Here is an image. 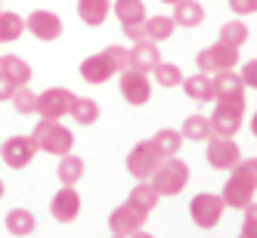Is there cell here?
I'll list each match as a JSON object with an SVG mask.
<instances>
[{"instance_id":"6da1fadb","label":"cell","mask_w":257,"mask_h":238,"mask_svg":"<svg viewBox=\"0 0 257 238\" xmlns=\"http://www.w3.org/2000/svg\"><path fill=\"white\" fill-rule=\"evenodd\" d=\"M254 195H257V158H245V161H238L235 167L229 170L220 198H223L226 207L245 210L254 201Z\"/></svg>"},{"instance_id":"7a4b0ae2","label":"cell","mask_w":257,"mask_h":238,"mask_svg":"<svg viewBox=\"0 0 257 238\" xmlns=\"http://www.w3.org/2000/svg\"><path fill=\"white\" fill-rule=\"evenodd\" d=\"M127 68V47H105L102 53H93L81 62V78L87 84H105L108 78H118Z\"/></svg>"},{"instance_id":"3957f363","label":"cell","mask_w":257,"mask_h":238,"mask_svg":"<svg viewBox=\"0 0 257 238\" xmlns=\"http://www.w3.org/2000/svg\"><path fill=\"white\" fill-rule=\"evenodd\" d=\"M31 139L38 145V152L56 155V158H62V155H68L75 149V133H71L68 127H62V121H50V118H41L34 124Z\"/></svg>"},{"instance_id":"277c9868","label":"cell","mask_w":257,"mask_h":238,"mask_svg":"<svg viewBox=\"0 0 257 238\" xmlns=\"http://www.w3.org/2000/svg\"><path fill=\"white\" fill-rule=\"evenodd\" d=\"M149 182L155 186V192L161 198H174V195H180L183 189L189 186V164L183 158H177V155L164 158L158 164V170L149 176Z\"/></svg>"},{"instance_id":"5b68a950","label":"cell","mask_w":257,"mask_h":238,"mask_svg":"<svg viewBox=\"0 0 257 238\" xmlns=\"http://www.w3.org/2000/svg\"><path fill=\"white\" fill-rule=\"evenodd\" d=\"M161 161H164V155L155 149V142L152 139H140L134 149H131V155H127V173H131L137 182L140 179H149L158 170Z\"/></svg>"},{"instance_id":"8992f818","label":"cell","mask_w":257,"mask_h":238,"mask_svg":"<svg viewBox=\"0 0 257 238\" xmlns=\"http://www.w3.org/2000/svg\"><path fill=\"white\" fill-rule=\"evenodd\" d=\"M118 90H121L124 102L146 105V102L152 99V75H149V71H140V68L127 65L121 75H118Z\"/></svg>"},{"instance_id":"52a82bcc","label":"cell","mask_w":257,"mask_h":238,"mask_svg":"<svg viewBox=\"0 0 257 238\" xmlns=\"http://www.w3.org/2000/svg\"><path fill=\"white\" fill-rule=\"evenodd\" d=\"M238 65V50L223 44V41H217L205 50H198V56H195V68L198 71H205V75H217V71H229Z\"/></svg>"},{"instance_id":"ba28073f","label":"cell","mask_w":257,"mask_h":238,"mask_svg":"<svg viewBox=\"0 0 257 238\" xmlns=\"http://www.w3.org/2000/svg\"><path fill=\"white\" fill-rule=\"evenodd\" d=\"M223 210H226L223 198L214 195V192H198L189 201V216L198 229H214L220 223V216H223Z\"/></svg>"},{"instance_id":"9c48e42d","label":"cell","mask_w":257,"mask_h":238,"mask_svg":"<svg viewBox=\"0 0 257 238\" xmlns=\"http://www.w3.org/2000/svg\"><path fill=\"white\" fill-rule=\"evenodd\" d=\"M205 158H208V164L214 170H232L238 161H242V149L235 145V139H229V136H211L208 142H205Z\"/></svg>"},{"instance_id":"30bf717a","label":"cell","mask_w":257,"mask_h":238,"mask_svg":"<svg viewBox=\"0 0 257 238\" xmlns=\"http://www.w3.org/2000/svg\"><path fill=\"white\" fill-rule=\"evenodd\" d=\"M71 102H75V93L65 87H47L44 93H38V115L50 118V121H62L71 112Z\"/></svg>"},{"instance_id":"8fae6325","label":"cell","mask_w":257,"mask_h":238,"mask_svg":"<svg viewBox=\"0 0 257 238\" xmlns=\"http://www.w3.org/2000/svg\"><path fill=\"white\" fill-rule=\"evenodd\" d=\"M34 155H38V145H34L31 133L28 136H10L7 142H0V158H4V164L13 170L28 167L34 161Z\"/></svg>"},{"instance_id":"7c38bea8","label":"cell","mask_w":257,"mask_h":238,"mask_svg":"<svg viewBox=\"0 0 257 238\" xmlns=\"http://www.w3.org/2000/svg\"><path fill=\"white\" fill-rule=\"evenodd\" d=\"M146 216H149L146 210H140L137 204H131V201H124V204H118L112 213H108V232L127 238V235H134L137 229L146 226Z\"/></svg>"},{"instance_id":"4fadbf2b","label":"cell","mask_w":257,"mask_h":238,"mask_svg":"<svg viewBox=\"0 0 257 238\" xmlns=\"http://www.w3.org/2000/svg\"><path fill=\"white\" fill-rule=\"evenodd\" d=\"M211 84H214V102H226V105H242L245 108V84L232 68L211 75Z\"/></svg>"},{"instance_id":"5bb4252c","label":"cell","mask_w":257,"mask_h":238,"mask_svg":"<svg viewBox=\"0 0 257 238\" xmlns=\"http://www.w3.org/2000/svg\"><path fill=\"white\" fill-rule=\"evenodd\" d=\"M25 31H31L38 41L50 44V41H59L62 38V19L53 10H34L25 16Z\"/></svg>"},{"instance_id":"9a60e30c","label":"cell","mask_w":257,"mask_h":238,"mask_svg":"<svg viewBox=\"0 0 257 238\" xmlns=\"http://www.w3.org/2000/svg\"><path fill=\"white\" fill-rule=\"evenodd\" d=\"M211 121V130L214 136H235L242 130V121H245V108L242 105H226V102H217L214 105V115L208 118Z\"/></svg>"},{"instance_id":"2e32d148","label":"cell","mask_w":257,"mask_h":238,"mask_svg":"<svg viewBox=\"0 0 257 238\" xmlns=\"http://www.w3.org/2000/svg\"><path fill=\"white\" fill-rule=\"evenodd\" d=\"M50 213H53L56 223H75V219L81 216V195H78V189L75 186H62L50 201Z\"/></svg>"},{"instance_id":"e0dca14e","label":"cell","mask_w":257,"mask_h":238,"mask_svg":"<svg viewBox=\"0 0 257 238\" xmlns=\"http://www.w3.org/2000/svg\"><path fill=\"white\" fill-rule=\"evenodd\" d=\"M161 62V50H158V44H152V41H134V47H127V65L131 68H140V71H149L152 75V68Z\"/></svg>"},{"instance_id":"ac0fdd59","label":"cell","mask_w":257,"mask_h":238,"mask_svg":"<svg viewBox=\"0 0 257 238\" xmlns=\"http://www.w3.org/2000/svg\"><path fill=\"white\" fill-rule=\"evenodd\" d=\"M171 19H174L177 28H198L205 22V7H201L198 0H180V4H174Z\"/></svg>"},{"instance_id":"d6986e66","label":"cell","mask_w":257,"mask_h":238,"mask_svg":"<svg viewBox=\"0 0 257 238\" xmlns=\"http://www.w3.org/2000/svg\"><path fill=\"white\" fill-rule=\"evenodd\" d=\"M180 87L195 102H214V84H211V75H205V71H195L192 78H183Z\"/></svg>"},{"instance_id":"ffe728a7","label":"cell","mask_w":257,"mask_h":238,"mask_svg":"<svg viewBox=\"0 0 257 238\" xmlns=\"http://www.w3.org/2000/svg\"><path fill=\"white\" fill-rule=\"evenodd\" d=\"M108 13H112V0H78V16L90 28H99L108 19Z\"/></svg>"},{"instance_id":"44dd1931","label":"cell","mask_w":257,"mask_h":238,"mask_svg":"<svg viewBox=\"0 0 257 238\" xmlns=\"http://www.w3.org/2000/svg\"><path fill=\"white\" fill-rule=\"evenodd\" d=\"M177 31L171 16H146L143 22V38L152 41V44H161V41H171V34Z\"/></svg>"},{"instance_id":"7402d4cb","label":"cell","mask_w":257,"mask_h":238,"mask_svg":"<svg viewBox=\"0 0 257 238\" xmlns=\"http://www.w3.org/2000/svg\"><path fill=\"white\" fill-rule=\"evenodd\" d=\"M4 226H7L10 235L25 238V235H31L34 229H38V219H34V213L25 210V207H13V210L7 213V219H4Z\"/></svg>"},{"instance_id":"603a6c76","label":"cell","mask_w":257,"mask_h":238,"mask_svg":"<svg viewBox=\"0 0 257 238\" xmlns=\"http://www.w3.org/2000/svg\"><path fill=\"white\" fill-rule=\"evenodd\" d=\"M0 71H4V75H7L16 87H28L31 78H34L31 65H28L25 59H19V56H0Z\"/></svg>"},{"instance_id":"cb8c5ba5","label":"cell","mask_w":257,"mask_h":238,"mask_svg":"<svg viewBox=\"0 0 257 238\" xmlns=\"http://www.w3.org/2000/svg\"><path fill=\"white\" fill-rule=\"evenodd\" d=\"M112 10H115L118 22H121L124 28L143 25V22H146V4H143V0H115Z\"/></svg>"},{"instance_id":"d4e9b609","label":"cell","mask_w":257,"mask_h":238,"mask_svg":"<svg viewBox=\"0 0 257 238\" xmlns=\"http://www.w3.org/2000/svg\"><path fill=\"white\" fill-rule=\"evenodd\" d=\"M127 201H131V204H137L140 210H146V213H152L155 207H158V201H161V195L155 192V186L149 179H140L137 186L131 189V195H127Z\"/></svg>"},{"instance_id":"484cf974","label":"cell","mask_w":257,"mask_h":238,"mask_svg":"<svg viewBox=\"0 0 257 238\" xmlns=\"http://www.w3.org/2000/svg\"><path fill=\"white\" fill-rule=\"evenodd\" d=\"M180 133H183V139H192V142H208V139L214 136L211 121H208L205 115H189L186 121H183Z\"/></svg>"},{"instance_id":"4316f807","label":"cell","mask_w":257,"mask_h":238,"mask_svg":"<svg viewBox=\"0 0 257 238\" xmlns=\"http://www.w3.org/2000/svg\"><path fill=\"white\" fill-rule=\"evenodd\" d=\"M84 167H87V164H84V158H78V155H62L59 158V167H56V176H59V182H62V186H75V182L84 176Z\"/></svg>"},{"instance_id":"83f0119b","label":"cell","mask_w":257,"mask_h":238,"mask_svg":"<svg viewBox=\"0 0 257 238\" xmlns=\"http://www.w3.org/2000/svg\"><path fill=\"white\" fill-rule=\"evenodd\" d=\"M25 31V19L19 13H10V10H0V44H13L19 41Z\"/></svg>"},{"instance_id":"f1b7e54d","label":"cell","mask_w":257,"mask_h":238,"mask_svg":"<svg viewBox=\"0 0 257 238\" xmlns=\"http://www.w3.org/2000/svg\"><path fill=\"white\" fill-rule=\"evenodd\" d=\"M68 115L75 118L81 127H87V124H96V118H99V105H96V99H90V96H75Z\"/></svg>"},{"instance_id":"f546056e","label":"cell","mask_w":257,"mask_h":238,"mask_svg":"<svg viewBox=\"0 0 257 238\" xmlns=\"http://www.w3.org/2000/svg\"><path fill=\"white\" fill-rule=\"evenodd\" d=\"M152 142H155V149H158L164 158H171V155H177V152L183 149V133L174 130V127H164V130H158V133L152 136Z\"/></svg>"},{"instance_id":"4dcf8cb0","label":"cell","mask_w":257,"mask_h":238,"mask_svg":"<svg viewBox=\"0 0 257 238\" xmlns=\"http://www.w3.org/2000/svg\"><path fill=\"white\" fill-rule=\"evenodd\" d=\"M217 41H223V44H229V47H235V50H242L245 44H248V25L242 22V19H232V22H226V25H220V38Z\"/></svg>"},{"instance_id":"1f68e13d","label":"cell","mask_w":257,"mask_h":238,"mask_svg":"<svg viewBox=\"0 0 257 238\" xmlns=\"http://www.w3.org/2000/svg\"><path fill=\"white\" fill-rule=\"evenodd\" d=\"M152 81L171 90V87H180V84H183V71H180V65H174V62H158V65L152 68Z\"/></svg>"},{"instance_id":"d6a6232c","label":"cell","mask_w":257,"mask_h":238,"mask_svg":"<svg viewBox=\"0 0 257 238\" xmlns=\"http://www.w3.org/2000/svg\"><path fill=\"white\" fill-rule=\"evenodd\" d=\"M13 108L19 115H38V93L28 87H16V93H13Z\"/></svg>"},{"instance_id":"836d02e7","label":"cell","mask_w":257,"mask_h":238,"mask_svg":"<svg viewBox=\"0 0 257 238\" xmlns=\"http://www.w3.org/2000/svg\"><path fill=\"white\" fill-rule=\"evenodd\" d=\"M242 238H257V201L245 207V223H242Z\"/></svg>"},{"instance_id":"e575fe53","label":"cell","mask_w":257,"mask_h":238,"mask_svg":"<svg viewBox=\"0 0 257 238\" xmlns=\"http://www.w3.org/2000/svg\"><path fill=\"white\" fill-rule=\"evenodd\" d=\"M238 78H242V84H245V87L257 90V59H248V62H245V68L238 71Z\"/></svg>"},{"instance_id":"d590c367","label":"cell","mask_w":257,"mask_h":238,"mask_svg":"<svg viewBox=\"0 0 257 238\" xmlns=\"http://www.w3.org/2000/svg\"><path fill=\"white\" fill-rule=\"evenodd\" d=\"M229 10H232L235 16H251V13H257L254 0H229Z\"/></svg>"},{"instance_id":"8d00e7d4","label":"cell","mask_w":257,"mask_h":238,"mask_svg":"<svg viewBox=\"0 0 257 238\" xmlns=\"http://www.w3.org/2000/svg\"><path fill=\"white\" fill-rule=\"evenodd\" d=\"M13 93H16V84L0 71V102H7V99H13Z\"/></svg>"},{"instance_id":"74e56055","label":"cell","mask_w":257,"mask_h":238,"mask_svg":"<svg viewBox=\"0 0 257 238\" xmlns=\"http://www.w3.org/2000/svg\"><path fill=\"white\" fill-rule=\"evenodd\" d=\"M124 34L131 41H143V25H131V28H124Z\"/></svg>"},{"instance_id":"f35d334b","label":"cell","mask_w":257,"mask_h":238,"mask_svg":"<svg viewBox=\"0 0 257 238\" xmlns=\"http://www.w3.org/2000/svg\"><path fill=\"white\" fill-rule=\"evenodd\" d=\"M127 238H155V235H152V232H146V229H137L134 235H127Z\"/></svg>"},{"instance_id":"ab89813d","label":"cell","mask_w":257,"mask_h":238,"mask_svg":"<svg viewBox=\"0 0 257 238\" xmlns=\"http://www.w3.org/2000/svg\"><path fill=\"white\" fill-rule=\"evenodd\" d=\"M251 133L257 136V112H254V118H251Z\"/></svg>"},{"instance_id":"60d3db41","label":"cell","mask_w":257,"mask_h":238,"mask_svg":"<svg viewBox=\"0 0 257 238\" xmlns=\"http://www.w3.org/2000/svg\"><path fill=\"white\" fill-rule=\"evenodd\" d=\"M4 192H7V189H4V179H0V198H4Z\"/></svg>"},{"instance_id":"b9f144b4","label":"cell","mask_w":257,"mask_h":238,"mask_svg":"<svg viewBox=\"0 0 257 238\" xmlns=\"http://www.w3.org/2000/svg\"><path fill=\"white\" fill-rule=\"evenodd\" d=\"M161 4H180V0H161Z\"/></svg>"},{"instance_id":"7bdbcfd3","label":"cell","mask_w":257,"mask_h":238,"mask_svg":"<svg viewBox=\"0 0 257 238\" xmlns=\"http://www.w3.org/2000/svg\"><path fill=\"white\" fill-rule=\"evenodd\" d=\"M112 238H121V235H112Z\"/></svg>"},{"instance_id":"ee69618b","label":"cell","mask_w":257,"mask_h":238,"mask_svg":"<svg viewBox=\"0 0 257 238\" xmlns=\"http://www.w3.org/2000/svg\"><path fill=\"white\" fill-rule=\"evenodd\" d=\"M254 7H257V0H254Z\"/></svg>"},{"instance_id":"f6af8a7d","label":"cell","mask_w":257,"mask_h":238,"mask_svg":"<svg viewBox=\"0 0 257 238\" xmlns=\"http://www.w3.org/2000/svg\"><path fill=\"white\" fill-rule=\"evenodd\" d=\"M238 238H242V235H238Z\"/></svg>"}]
</instances>
